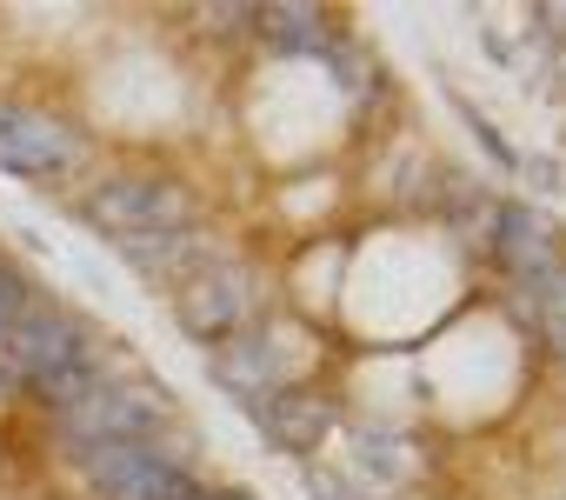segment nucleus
<instances>
[{
  "label": "nucleus",
  "mask_w": 566,
  "mask_h": 500,
  "mask_svg": "<svg viewBox=\"0 0 566 500\" xmlns=\"http://www.w3.org/2000/svg\"><path fill=\"white\" fill-rule=\"evenodd\" d=\"M87 213H94V227H107V233L127 247V240L180 233V227L193 220V200H187V187H174V180H154V174H120V180L94 187Z\"/></svg>",
  "instance_id": "f257e3e1"
},
{
  "label": "nucleus",
  "mask_w": 566,
  "mask_h": 500,
  "mask_svg": "<svg viewBox=\"0 0 566 500\" xmlns=\"http://www.w3.org/2000/svg\"><path fill=\"white\" fill-rule=\"evenodd\" d=\"M174 314H180V327L193 334V341H233V327H247L253 321V274L240 268V261H200L193 274H180V288H174Z\"/></svg>",
  "instance_id": "f03ea898"
},
{
  "label": "nucleus",
  "mask_w": 566,
  "mask_h": 500,
  "mask_svg": "<svg viewBox=\"0 0 566 500\" xmlns=\"http://www.w3.org/2000/svg\"><path fill=\"white\" fill-rule=\"evenodd\" d=\"M81 467H87V480H94L107 500H187V493H193V480H187L167 454H154L147 440H101V447H81Z\"/></svg>",
  "instance_id": "7ed1b4c3"
},
{
  "label": "nucleus",
  "mask_w": 566,
  "mask_h": 500,
  "mask_svg": "<svg viewBox=\"0 0 566 500\" xmlns=\"http://www.w3.org/2000/svg\"><path fill=\"white\" fill-rule=\"evenodd\" d=\"M0 361H8V374L34 381V394H41L48 381L87 367V347H81V327H74L67 314H41V308H34V314H21V321L8 327V341H0Z\"/></svg>",
  "instance_id": "20e7f679"
},
{
  "label": "nucleus",
  "mask_w": 566,
  "mask_h": 500,
  "mask_svg": "<svg viewBox=\"0 0 566 500\" xmlns=\"http://www.w3.org/2000/svg\"><path fill=\"white\" fill-rule=\"evenodd\" d=\"M81 160V134L54 114H8L0 107V167L14 174H67Z\"/></svg>",
  "instance_id": "39448f33"
},
{
  "label": "nucleus",
  "mask_w": 566,
  "mask_h": 500,
  "mask_svg": "<svg viewBox=\"0 0 566 500\" xmlns=\"http://www.w3.org/2000/svg\"><path fill=\"white\" fill-rule=\"evenodd\" d=\"M61 420H67V440H74V447H101V440H134V434L154 420V407H147L140 394L101 381L94 394H81L74 407H61Z\"/></svg>",
  "instance_id": "423d86ee"
},
{
  "label": "nucleus",
  "mask_w": 566,
  "mask_h": 500,
  "mask_svg": "<svg viewBox=\"0 0 566 500\" xmlns=\"http://www.w3.org/2000/svg\"><path fill=\"white\" fill-rule=\"evenodd\" d=\"M260 427L273 434V447H287V454H307L327 427H334V407L307 387H273L260 400Z\"/></svg>",
  "instance_id": "0eeeda50"
},
{
  "label": "nucleus",
  "mask_w": 566,
  "mask_h": 500,
  "mask_svg": "<svg viewBox=\"0 0 566 500\" xmlns=\"http://www.w3.org/2000/svg\"><path fill=\"white\" fill-rule=\"evenodd\" d=\"M493 247H500L506 274H520V281H546V274L559 268L553 227H546L539 213H526V207H506V213H500V227H493Z\"/></svg>",
  "instance_id": "6e6552de"
},
{
  "label": "nucleus",
  "mask_w": 566,
  "mask_h": 500,
  "mask_svg": "<svg viewBox=\"0 0 566 500\" xmlns=\"http://www.w3.org/2000/svg\"><path fill=\"white\" fill-rule=\"evenodd\" d=\"M213 367H220V381H227L233 394L280 387V361H273V341H266V334H233V341H220Z\"/></svg>",
  "instance_id": "1a4fd4ad"
},
{
  "label": "nucleus",
  "mask_w": 566,
  "mask_h": 500,
  "mask_svg": "<svg viewBox=\"0 0 566 500\" xmlns=\"http://www.w3.org/2000/svg\"><path fill=\"white\" fill-rule=\"evenodd\" d=\"M260 28H266L280 48H314V41H321V14H314V8H260Z\"/></svg>",
  "instance_id": "9d476101"
},
{
  "label": "nucleus",
  "mask_w": 566,
  "mask_h": 500,
  "mask_svg": "<svg viewBox=\"0 0 566 500\" xmlns=\"http://www.w3.org/2000/svg\"><path fill=\"white\" fill-rule=\"evenodd\" d=\"M539 321H546V334H553V347H559V361H566V268H553V274L539 281Z\"/></svg>",
  "instance_id": "9b49d317"
},
{
  "label": "nucleus",
  "mask_w": 566,
  "mask_h": 500,
  "mask_svg": "<svg viewBox=\"0 0 566 500\" xmlns=\"http://www.w3.org/2000/svg\"><path fill=\"white\" fill-rule=\"evenodd\" d=\"M367 460H374L380 473H407V467H413V454H400L394 440H360V467H367Z\"/></svg>",
  "instance_id": "f8f14e48"
},
{
  "label": "nucleus",
  "mask_w": 566,
  "mask_h": 500,
  "mask_svg": "<svg viewBox=\"0 0 566 500\" xmlns=\"http://www.w3.org/2000/svg\"><path fill=\"white\" fill-rule=\"evenodd\" d=\"M14 321H21V281L0 268V341H8V327H14Z\"/></svg>",
  "instance_id": "ddd939ff"
}]
</instances>
